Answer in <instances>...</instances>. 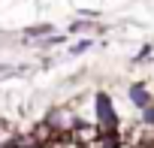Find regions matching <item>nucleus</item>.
Wrapping results in <instances>:
<instances>
[{
	"mask_svg": "<svg viewBox=\"0 0 154 148\" xmlns=\"http://www.w3.org/2000/svg\"><path fill=\"white\" fill-rule=\"evenodd\" d=\"M42 148H63V139H54V142H48V145H42Z\"/></svg>",
	"mask_w": 154,
	"mask_h": 148,
	"instance_id": "1",
	"label": "nucleus"
},
{
	"mask_svg": "<svg viewBox=\"0 0 154 148\" xmlns=\"http://www.w3.org/2000/svg\"><path fill=\"white\" fill-rule=\"evenodd\" d=\"M106 148H115V145H106Z\"/></svg>",
	"mask_w": 154,
	"mask_h": 148,
	"instance_id": "2",
	"label": "nucleus"
}]
</instances>
